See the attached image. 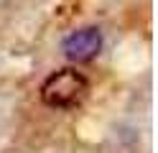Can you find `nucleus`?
Returning a JSON list of instances; mask_svg holds the SVG:
<instances>
[{
    "label": "nucleus",
    "instance_id": "f257e3e1",
    "mask_svg": "<svg viewBox=\"0 0 158 153\" xmlns=\"http://www.w3.org/2000/svg\"><path fill=\"white\" fill-rule=\"evenodd\" d=\"M87 92H89L87 77L72 66H64L46 77V82L41 84V102L48 107H59V110L77 107L87 97Z\"/></svg>",
    "mask_w": 158,
    "mask_h": 153
},
{
    "label": "nucleus",
    "instance_id": "f03ea898",
    "mask_svg": "<svg viewBox=\"0 0 158 153\" xmlns=\"http://www.w3.org/2000/svg\"><path fill=\"white\" fill-rule=\"evenodd\" d=\"M61 49H64V56L69 61H77V64L92 61L102 49V33H100V28H94V26L79 28V31H74V33H69L64 38Z\"/></svg>",
    "mask_w": 158,
    "mask_h": 153
}]
</instances>
